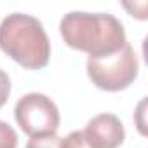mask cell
Listing matches in <instances>:
<instances>
[{"label": "cell", "mask_w": 148, "mask_h": 148, "mask_svg": "<svg viewBox=\"0 0 148 148\" xmlns=\"http://www.w3.org/2000/svg\"><path fill=\"white\" fill-rule=\"evenodd\" d=\"M59 33L68 47L89 58L110 56L127 42L124 25L103 12H68L59 21Z\"/></svg>", "instance_id": "obj_1"}, {"label": "cell", "mask_w": 148, "mask_h": 148, "mask_svg": "<svg viewBox=\"0 0 148 148\" xmlns=\"http://www.w3.org/2000/svg\"><path fill=\"white\" fill-rule=\"evenodd\" d=\"M0 51L26 70H42L51 59V42L42 23L23 12L2 19Z\"/></svg>", "instance_id": "obj_2"}, {"label": "cell", "mask_w": 148, "mask_h": 148, "mask_svg": "<svg viewBox=\"0 0 148 148\" xmlns=\"http://www.w3.org/2000/svg\"><path fill=\"white\" fill-rule=\"evenodd\" d=\"M138 56L129 42H125L120 51L110 56L87 59V75L91 82L98 89L108 92L127 89L138 79Z\"/></svg>", "instance_id": "obj_3"}, {"label": "cell", "mask_w": 148, "mask_h": 148, "mask_svg": "<svg viewBox=\"0 0 148 148\" xmlns=\"http://www.w3.org/2000/svg\"><path fill=\"white\" fill-rule=\"evenodd\" d=\"M14 119L19 129L30 138L54 136L59 129V110L56 103L42 92H28L18 99Z\"/></svg>", "instance_id": "obj_4"}, {"label": "cell", "mask_w": 148, "mask_h": 148, "mask_svg": "<svg viewBox=\"0 0 148 148\" xmlns=\"http://www.w3.org/2000/svg\"><path fill=\"white\" fill-rule=\"evenodd\" d=\"M82 134L91 148H119L125 139L124 124L113 113H99L92 117Z\"/></svg>", "instance_id": "obj_5"}, {"label": "cell", "mask_w": 148, "mask_h": 148, "mask_svg": "<svg viewBox=\"0 0 148 148\" xmlns=\"http://www.w3.org/2000/svg\"><path fill=\"white\" fill-rule=\"evenodd\" d=\"M18 146V132L12 125L0 120V148H16Z\"/></svg>", "instance_id": "obj_6"}, {"label": "cell", "mask_w": 148, "mask_h": 148, "mask_svg": "<svg viewBox=\"0 0 148 148\" xmlns=\"http://www.w3.org/2000/svg\"><path fill=\"white\" fill-rule=\"evenodd\" d=\"M59 148H91L82 134V131H71L68 136L59 139Z\"/></svg>", "instance_id": "obj_7"}, {"label": "cell", "mask_w": 148, "mask_h": 148, "mask_svg": "<svg viewBox=\"0 0 148 148\" xmlns=\"http://www.w3.org/2000/svg\"><path fill=\"white\" fill-rule=\"evenodd\" d=\"M59 136H45V138H32L25 148H59Z\"/></svg>", "instance_id": "obj_8"}, {"label": "cell", "mask_w": 148, "mask_h": 148, "mask_svg": "<svg viewBox=\"0 0 148 148\" xmlns=\"http://www.w3.org/2000/svg\"><path fill=\"white\" fill-rule=\"evenodd\" d=\"M9 96H11V79L4 70H0V108L7 103Z\"/></svg>", "instance_id": "obj_9"}, {"label": "cell", "mask_w": 148, "mask_h": 148, "mask_svg": "<svg viewBox=\"0 0 148 148\" xmlns=\"http://www.w3.org/2000/svg\"><path fill=\"white\" fill-rule=\"evenodd\" d=\"M124 7L131 12V16H132V12L138 9V5H131V4H124ZM139 9H141V12H139V14H134V16H136L138 19H146V2H141Z\"/></svg>", "instance_id": "obj_10"}, {"label": "cell", "mask_w": 148, "mask_h": 148, "mask_svg": "<svg viewBox=\"0 0 148 148\" xmlns=\"http://www.w3.org/2000/svg\"><path fill=\"white\" fill-rule=\"evenodd\" d=\"M145 103H146V101L143 99V101L139 103V106H138V113H139V120H138V129H139V132H141V134H145V124L141 122V115L145 113V112H143V108H145Z\"/></svg>", "instance_id": "obj_11"}]
</instances>
